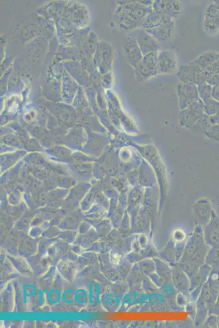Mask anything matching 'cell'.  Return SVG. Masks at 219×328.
Masks as SVG:
<instances>
[{
  "mask_svg": "<svg viewBox=\"0 0 219 328\" xmlns=\"http://www.w3.org/2000/svg\"><path fill=\"white\" fill-rule=\"evenodd\" d=\"M210 248L205 243L203 229L197 227L187 239L183 256L179 262H190L203 265Z\"/></svg>",
  "mask_w": 219,
  "mask_h": 328,
  "instance_id": "obj_1",
  "label": "cell"
},
{
  "mask_svg": "<svg viewBox=\"0 0 219 328\" xmlns=\"http://www.w3.org/2000/svg\"><path fill=\"white\" fill-rule=\"evenodd\" d=\"M177 76L182 83L194 84L197 86L206 83L205 72L191 62L180 66Z\"/></svg>",
  "mask_w": 219,
  "mask_h": 328,
  "instance_id": "obj_2",
  "label": "cell"
},
{
  "mask_svg": "<svg viewBox=\"0 0 219 328\" xmlns=\"http://www.w3.org/2000/svg\"><path fill=\"white\" fill-rule=\"evenodd\" d=\"M131 35L135 37L143 55L161 50V43L145 29H137L132 32Z\"/></svg>",
  "mask_w": 219,
  "mask_h": 328,
  "instance_id": "obj_3",
  "label": "cell"
},
{
  "mask_svg": "<svg viewBox=\"0 0 219 328\" xmlns=\"http://www.w3.org/2000/svg\"><path fill=\"white\" fill-rule=\"evenodd\" d=\"M177 67V59L174 51L163 50L158 51L159 74H173Z\"/></svg>",
  "mask_w": 219,
  "mask_h": 328,
  "instance_id": "obj_4",
  "label": "cell"
},
{
  "mask_svg": "<svg viewBox=\"0 0 219 328\" xmlns=\"http://www.w3.org/2000/svg\"><path fill=\"white\" fill-rule=\"evenodd\" d=\"M172 282L176 291L185 295L189 299L190 296V280L188 275L175 265H170Z\"/></svg>",
  "mask_w": 219,
  "mask_h": 328,
  "instance_id": "obj_5",
  "label": "cell"
},
{
  "mask_svg": "<svg viewBox=\"0 0 219 328\" xmlns=\"http://www.w3.org/2000/svg\"><path fill=\"white\" fill-rule=\"evenodd\" d=\"M177 94L182 107L192 105L200 99L197 85L194 84L180 83L177 87Z\"/></svg>",
  "mask_w": 219,
  "mask_h": 328,
  "instance_id": "obj_6",
  "label": "cell"
},
{
  "mask_svg": "<svg viewBox=\"0 0 219 328\" xmlns=\"http://www.w3.org/2000/svg\"><path fill=\"white\" fill-rule=\"evenodd\" d=\"M153 11L162 13L171 18L175 19L182 12V6L178 1H153L152 5Z\"/></svg>",
  "mask_w": 219,
  "mask_h": 328,
  "instance_id": "obj_7",
  "label": "cell"
},
{
  "mask_svg": "<svg viewBox=\"0 0 219 328\" xmlns=\"http://www.w3.org/2000/svg\"><path fill=\"white\" fill-rule=\"evenodd\" d=\"M153 11L152 6H146L140 1H132L127 6V16L136 21L145 20Z\"/></svg>",
  "mask_w": 219,
  "mask_h": 328,
  "instance_id": "obj_8",
  "label": "cell"
},
{
  "mask_svg": "<svg viewBox=\"0 0 219 328\" xmlns=\"http://www.w3.org/2000/svg\"><path fill=\"white\" fill-rule=\"evenodd\" d=\"M126 51L129 63L134 69L136 68L141 63L144 55L134 36L131 35L128 38L126 46Z\"/></svg>",
  "mask_w": 219,
  "mask_h": 328,
  "instance_id": "obj_9",
  "label": "cell"
},
{
  "mask_svg": "<svg viewBox=\"0 0 219 328\" xmlns=\"http://www.w3.org/2000/svg\"><path fill=\"white\" fill-rule=\"evenodd\" d=\"M175 24L174 19L159 27L148 30L146 32L155 37L160 43L168 41L174 35Z\"/></svg>",
  "mask_w": 219,
  "mask_h": 328,
  "instance_id": "obj_10",
  "label": "cell"
},
{
  "mask_svg": "<svg viewBox=\"0 0 219 328\" xmlns=\"http://www.w3.org/2000/svg\"><path fill=\"white\" fill-rule=\"evenodd\" d=\"M206 244L210 247L219 248V219L210 222L204 230Z\"/></svg>",
  "mask_w": 219,
  "mask_h": 328,
  "instance_id": "obj_11",
  "label": "cell"
},
{
  "mask_svg": "<svg viewBox=\"0 0 219 328\" xmlns=\"http://www.w3.org/2000/svg\"><path fill=\"white\" fill-rule=\"evenodd\" d=\"M146 276L141 270L137 263L132 265L129 275L128 286L132 293L140 291L143 289V280Z\"/></svg>",
  "mask_w": 219,
  "mask_h": 328,
  "instance_id": "obj_12",
  "label": "cell"
},
{
  "mask_svg": "<svg viewBox=\"0 0 219 328\" xmlns=\"http://www.w3.org/2000/svg\"><path fill=\"white\" fill-rule=\"evenodd\" d=\"M212 270V267L205 263L200 266L196 273L190 278V293L197 288L203 286V285L207 282Z\"/></svg>",
  "mask_w": 219,
  "mask_h": 328,
  "instance_id": "obj_13",
  "label": "cell"
},
{
  "mask_svg": "<svg viewBox=\"0 0 219 328\" xmlns=\"http://www.w3.org/2000/svg\"><path fill=\"white\" fill-rule=\"evenodd\" d=\"M172 19L173 18L162 13L153 11L146 16L141 28L145 30L155 28Z\"/></svg>",
  "mask_w": 219,
  "mask_h": 328,
  "instance_id": "obj_14",
  "label": "cell"
},
{
  "mask_svg": "<svg viewBox=\"0 0 219 328\" xmlns=\"http://www.w3.org/2000/svg\"><path fill=\"white\" fill-rule=\"evenodd\" d=\"M135 79L137 82H145L159 75L158 68L148 66L142 62L134 69Z\"/></svg>",
  "mask_w": 219,
  "mask_h": 328,
  "instance_id": "obj_15",
  "label": "cell"
},
{
  "mask_svg": "<svg viewBox=\"0 0 219 328\" xmlns=\"http://www.w3.org/2000/svg\"><path fill=\"white\" fill-rule=\"evenodd\" d=\"M219 59V53L214 51H208L200 54L191 62L200 67L204 71Z\"/></svg>",
  "mask_w": 219,
  "mask_h": 328,
  "instance_id": "obj_16",
  "label": "cell"
},
{
  "mask_svg": "<svg viewBox=\"0 0 219 328\" xmlns=\"http://www.w3.org/2000/svg\"><path fill=\"white\" fill-rule=\"evenodd\" d=\"M158 257L170 265L176 262L175 244L173 239L168 242L161 251L158 252Z\"/></svg>",
  "mask_w": 219,
  "mask_h": 328,
  "instance_id": "obj_17",
  "label": "cell"
},
{
  "mask_svg": "<svg viewBox=\"0 0 219 328\" xmlns=\"http://www.w3.org/2000/svg\"><path fill=\"white\" fill-rule=\"evenodd\" d=\"M208 316V311L207 303H205L203 297L200 295L196 301V313L194 319L195 326H203Z\"/></svg>",
  "mask_w": 219,
  "mask_h": 328,
  "instance_id": "obj_18",
  "label": "cell"
},
{
  "mask_svg": "<svg viewBox=\"0 0 219 328\" xmlns=\"http://www.w3.org/2000/svg\"><path fill=\"white\" fill-rule=\"evenodd\" d=\"M155 262L156 272L159 276L164 279L168 283L172 282L171 269V266L167 262L163 261L160 258L154 257L153 258Z\"/></svg>",
  "mask_w": 219,
  "mask_h": 328,
  "instance_id": "obj_19",
  "label": "cell"
},
{
  "mask_svg": "<svg viewBox=\"0 0 219 328\" xmlns=\"http://www.w3.org/2000/svg\"><path fill=\"white\" fill-rule=\"evenodd\" d=\"M204 28L205 33L209 35L217 34L219 32V17L205 16Z\"/></svg>",
  "mask_w": 219,
  "mask_h": 328,
  "instance_id": "obj_20",
  "label": "cell"
},
{
  "mask_svg": "<svg viewBox=\"0 0 219 328\" xmlns=\"http://www.w3.org/2000/svg\"><path fill=\"white\" fill-rule=\"evenodd\" d=\"M205 264L212 270L219 271V248L210 247L205 260Z\"/></svg>",
  "mask_w": 219,
  "mask_h": 328,
  "instance_id": "obj_21",
  "label": "cell"
},
{
  "mask_svg": "<svg viewBox=\"0 0 219 328\" xmlns=\"http://www.w3.org/2000/svg\"><path fill=\"white\" fill-rule=\"evenodd\" d=\"M171 265H175L186 273L189 278L194 275L199 270L201 265L190 262H178Z\"/></svg>",
  "mask_w": 219,
  "mask_h": 328,
  "instance_id": "obj_22",
  "label": "cell"
},
{
  "mask_svg": "<svg viewBox=\"0 0 219 328\" xmlns=\"http://www.w3.org/2000/svg\"><path fill=\"white\" fill-rule=\"evenodd\" d=\"M137 264L146 276H148L156 272L155 262L153 258L145 259L137 262Z\"/></svg>",
  "mask_w": 219,
  "mask_h": 328,
  "instance_id": "obj_23",
  "label": "cell"
},
{
  "mask_svg": "<svg viewBox=\"0 0 219 328\" xmlns=\"http://www.w3.org/2000/svg\"><path fill=\"white\" fill-rule=\"evenodd\" d=\"M199 98L202 101L206 103L212 98V86L207 83L197 85Z\"/></svg>",
  "mask_w": 219,
  "mask_h": 328,
  "instance_id": "obj_24",
  "label": "cell"
},
{
  "mask_svg": "<svg viewBox=\"0 0 219 328\" xmlns=\"http://www.w3.org/2000/svg\"><path fill=\"white\" fill-rule=\"evenodd\" d=\"M143 289H144L145 292L149 295L156 294V293L161 292L160 289L158 288L151 281V280L149 279L148 276H146L143 280Z\"/></svg>",
  "mask_w": 219,
  "mask_h": 328,
  "instance_id": "obj_25",
  "label": "cell"
},
{
  "mask_svg": "<svg viewBox=\"0 0 219 328\" xmlns=\"http://www.w3.org/2000/svg\"><path fill=\"white\" fill-rule=\"evenodd\" d=\"M139 253L144 260L158 257V252L151 244H149L147 247L141 248Z\"/></svg>",
  "mask_w": 219,
  "mask_h": 328,
  "instance_id": "obj_26",
  "label": "cell"
},
{
  "mask_svg": "<svg viewBox=\"0 0 219 328\" xmlns=\"http://www.w3.org/2000/svg\"><path fill=\"white\" fill-rule=\"evenodd\" d=\"M148 277L160 289L164 287L166 283H168L164 279H162L160 276H159L156 272H154V273L148 276Z\"/></svg>",
  "mask_w": 219,
  "mask_h": 328,
  "instance_id": "obj_27",
  "label": "cell"
},
{
  "mask_svg": "<svg viewBox=\"0 0 219 328\" xmlns=\"http://www.w3.org/2000/svg\"><path fill=\"white\" fill-rule=\"evenodd\" d=\"M205 16L219 17V7L216 3L210 4L206 8Z\"/></svg>",
  "mask_w": 219,
  "mask_h": 328,
  "instance_id": "obj_28",
  "label": "cell"
},
{
  "mask_svg": "<svg viewBox=\"0 0 219 328\" xmlns=\"http://www.w3.org/2000/svg\"><path fill=\"white\" fill-rule=\"evenodd\" d=\"M206 75V83L212 86L219 85V74L215 73L205 72Z\"/></svg>",
  "mask_w": 219,
  "mask_h": 328,
  "instance_id": "obj_29",
  "label": "cell"
},
{
  "mask_svg": "<svg viewBox=\"0 0 219 328\" xmlns=\"http://www.w3.org/2000/svg\"><path fill=\"white\" fill-rule=\"evenodd\" d=\"M202 326L204 328H218L217 315L209 314Z\"/></svg>",
  "mask_w": 219,
  "mask_h": 328,
  "instance_id": "obj_30",
  "label": "cell"
},
{
  "mask_svg": "<svg viewBox=\"0 0 219 328\" xmlns=\"http://www.w3.org/2000/svg\"><path fill=\"white\" fill-rule=\"evenodd\" d=\"M175 301L180 308H186V306L189 303L188 297L182 293H178L175 297Z\"/></svg>",
  "mask_w": 219,
  "mask_h": 328,
  "instance_id": "obj_31",
  "label": "cell"
},
{
  "mask_svg": "<svg viewBox=\"0 0 219 328\" xmlns=\"http://www.w3.org/2000/svg\"><path fill=\"white\" fill-rule=\"evenodd\" d=\"M173 240L175 241V243L186 241L187 240L186 239V234L185 232L182 230H176L174 233Z\"/></svg>",
  "mask_w": 219,
  "mask_h": 328,
  "instance_id": "obj_32",
  "label": "cell"
},
{
  "mask_svg": "<svg viewBox=\"0 0 219 328\" xmlns=\"http://www.w3.org/2000/svg\"><path fill=\"white\" fill-rule=\"evenodd\" d=\"M139 242L141 246V248L147 247L149 245V242L147 234H141L139 237Z\"/></svg>",
  "mask_w": 219,
  "mask_h": 328,
  "instance_id": "obj_33",
  "label": "cell"
},
{
  "mask_svg": "<svg viewBox=\"0 0 219 328\" xmlns=\"http://www.w3.org/2000/svg\"><path fill=\"white\" fill-rule=\"evenodd\" d=\"M204 72L215 73L219 74V59L212 64L211 66L206 69Z\"/></svg>",
  "mask_w": 219,
  "mask_h": 328,
  "instance_id": "obj_34",
  "label": "cell"
},
{
  "mask_svg": "<svg viewBox=\"0 0 219 328\" xmlns=\"http://www.w3.org/2000/svg\"><path fill=\"white\" fill-rule=\"evenodd\" d=\"M212 98L214 100L219 102V85L213 87Z\"/></svg>",
  "mask_w": 219,
  "mask_h": 328,
  "instance_id": "obj_35",
  "label": "cell"
},
{
  "mask_svg": "<svg viewBox=\"0 0 219 328\" xmlns=\"http://www.w3.org/2000/svg\"><path fill=\"white\" fill-rule=\"evenodd\" d=\"M216 303L219 306V294H218L217 300Z\"/></svg>",
  "mask_w": 219,
  "mask_h": 328,
  "instance_id": "obj_36",
  "label": "cell"
},
{
  "mask_svg": "<svg viewBox=\"0 0 219 328\" xmlns=\"http://www.w3.org/2000/svg\"><path fill=\"white\" fill-rule=\"evenodd\" d=\"M217 317H218V328H219V314L218 315Z\"/></svg>",
  "mask_w": 219,
  "mask_h": 328,
  "instance_id": "obj_37",
  "label": "cell"
}]
</instances>
